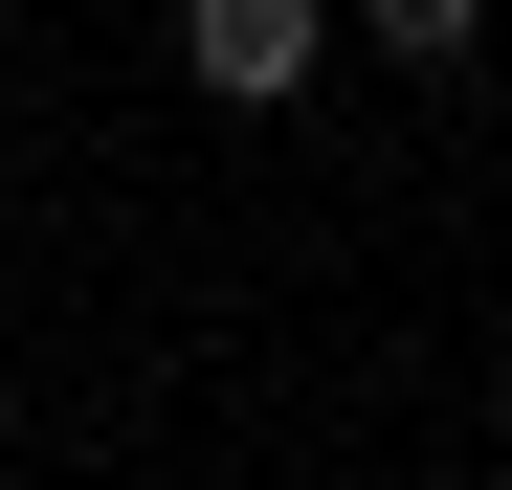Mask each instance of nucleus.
Returning a JSON list of instances; mask_svg holds the SVG:
<instances>
[{"mask_svg":"<svg viewBox=\"0 0 512 490\" xmlns=\"http://www.w3.org/2000/svg\"><path fill=\"white\" fill-rule=\"evenodd\" d=\"M468 23L490 0H379V67H468Z\"/></svg>","mask_w":512,"mask_h":490,"instance_id":"obj_2","label":"nucleus"},{"mask_svg":"<svg viewBox=\"0 0 512 490\" xmlns=\"http://www.w3.org/2000/svg\"><path fill=\"white\" fill-rule=\"evenodd\" d=\"M312 45H334V0H179L201 112H290V90H312Z\"/></svg>","mask_w":512,"mask_h":490,"instance_id":"obj_1","label":"nucleus"}]
</instances>
